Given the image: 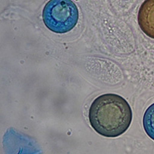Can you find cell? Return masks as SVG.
<instances>
[{"instance_id":"1","label":"cell","mask_w":154,"mask_h":154,"mask_svg":"<svg viewBox=\"0 0 154 154\" xmlns=\"http://www.w3.org/2000/svg\"><path fill=\"white\" fill-rule=\"evenodd\" d=\"M131 107L123 97L114 93L101 95L89 107V120L93 130L106 137H117L130 127Z\"/></svg>"},{"instance_id":"2","label":"cell","mask_w":154,"mask_h":154,"mask_svg":"<svg viewBox=\"0 0 154 154\" xmlns=\"http://www.w3.org/2000/svg\"><path fill=\"white\" fill-rule=\"evenodd\" d=\"M42 20L51 31L66 33L76 26L79 11L71 0H50L42 10Z\"/></svg>"},{"instance_id":"3","label":"cell","mask_w":154,"mask_h":154,"mask_svg":"<svg viewBox=\"0 0 154 154\" xmlns=\"http://www.w3.org/2000/svg\"><path fill=\"white\" fill-rule=\"evenodd\" d=\"M139 26L147 36L154 38V0H146L138 12Z\"/></svg>"},{"instance_id":"4","label":"cell","mask_w":154,"mask_h":154,"mask_svg":"<svg viewBox=\"0 0 154 154\" xmlns=\"http://www.w3.org/2000/svg\"><path fill=\"white\" fill-rule=\"evenodd\" d=\"M143 124L147 136L154 140V103L149 106L146 110Z\"/></svg>"}]
</instances>
